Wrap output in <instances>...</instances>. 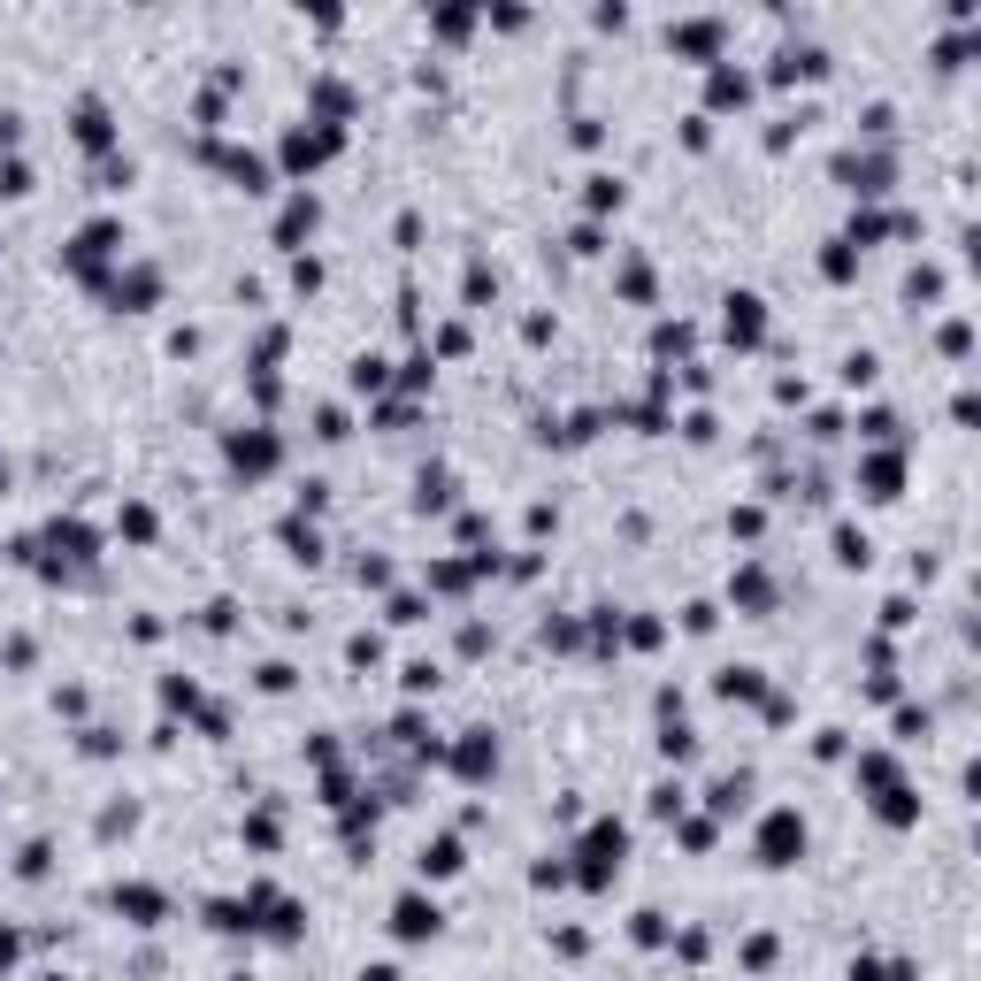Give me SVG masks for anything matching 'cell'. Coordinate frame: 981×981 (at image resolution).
<instances>
[{"instance_id": "1", "label": "cell", "mask_w": 981, "mask_h": 981, "mask_svg": "<svg viewBox=\"0 0 981 981\" xmlns=\"http://www.w3.org/2000/svg\"><path fill=\"white\" fill-rule=\"evenodd\" d=\"M575 859H583L575 882H583V890H606V882L622 874V859H629V828H622V820H591V836H583Z\"/></svg>"}, {"instance_id": "2", "label": "cell", "mask_w": 981, "mask_h": 981, "mask_svg": "<svg viewBox=\"0 0 981 981\" xmlns=\"http://www.w3.org/2000/svg\"><path fill=\"white\" fill-rule=\"evenodd\" d=\"M116 254H123V223H116V215H100V223H85V230L69 238V254H62V261H69L85 284H108V261H116Z\"/></svg>"}, {"instance_id": "3", "label": "cell", "mask_w": 981, "mask_h": 981, "mask_svg": "<svg viewBox=\"0 0 981 981\" xmlns=\"http://www.w3.org/2000/svg\"><path fill=\"white\" fill-rule=\"evenodd\" d=\"M223 453H230V468H238L246 484H261V476H277L284 438H277L269 422H246V430H230V438H223Z\"/></svg>"}, {"instance_id": "4", "label": "cell", "mask_w": 981, "mask_h": 981, "mask_svg": "<svg viewBox=\"0 0 981 981\" xmlns=\"http://www.w3.org/2000/svg\"><path fill=\"white\" fill-rule=\"evenodd\" d=\"M752 851H759V866H798L806 859V813L798 806H775V813L759 820Z\"/></svg>"}, {"instance_id": "5", "label": "cell", "mask_w": 981, "mask_h": 981, "mask_svg": "<svg viewBox=\"0 0 981 981\" xmlns=\"http://www.w3.org/2000/svg\"><path fill=\"white\" fill-rule=\"evenodd\" d=\"M337 147H345V131H330V123H292V131H284V169L308 184V176H315Z\"/></svg>"}, {"instance_id": "6", "label": "cell", "mask_w": 981, "mask_h": 981, "mask_svg": "<svg viewBox=\"0 0 981 981\" xmlns=\"http://www.w3.org/2000/svg\"><path fill=\"white\" fill-rule=\"evenodd\" d=\"M721 308H729V315H721V337H729L736 353H752V345L767 337V300H759V292H729Z\"/></svg>"}, {"instance_id": "7", "label": "cell", "mask_w": 981, "mask_h": 981, "mask_svg": "<svg viewBox=\"0 0 981 981\" xmlns=\"http://www.w3.org/2000/svg\"><path fill=\"white\" fill-rule=\"evenodd\" d=\"M445 928V913H438V897H422V890H407L399 905H391V936L399 944H430Z\"/></svg>"}, {"instance_id": "8", "label": "cell", "mask_w": 981, "mask_h": 981, "mask_svg": "<svg viewBox=\"0 0 981 981\" xmlns=\"http://www.w3.org/2000/svg\"><path fill=\"white\" fill-rule=\"evenodd\" d=\"M445 767H453L461 783H490V775H498V736H490V729H468V736L445 752Z\"/></svg>"}, {"instance_id": "9", "label": "cell", "mask_w": 981, "mask_h": 981, "mask_svg": "<svg viewBox=\"0 0 981 981\" xmlns=\"http://www.w3.org/2000/svg\"><path fill=\"white\" fill-rule=\"evenodd\" d=\"M721 31H729L721 15H690V23L667 31V46H675L682 62H721Z\"/></svg>"}, {"instance_id": "10", "label": "cell", "mask_w": 981, "mask_h": 981, "mask_svg": "<svg viewBox=\"0 0 981 981\" xmlns=\"http://www.w3.org/2000/svg\"><path fill=\"white\" fill-rule=\"evenodd\" d=\"M859 490L890 506V498L905 490V453H897V445H882V453H866V461H859Z\"/></svg>"}, {"instance_id": "11", "label": "cell", "mask_w": 981, "mask_h": 981, "mask_svg": "<svg viewBox=\"0 0 981 981\" xmlns=\"http://www.w3.org/2000/svg\"><path fill=\"white\" fill-rule=\"evenodd\" d=\"M69 131H77V147H85V154H108V147H116V116H108V100H93V93H85V100H77V116H69Z\"/></svg>"}, {"instance_id": "12", "label": "cell", "mask_w": 981, "mask_h": 981, "mask_svg": "<svg viewBox=\"0 0 981 981\" xmlns=\"http://www.w3.org/2000/svg\"><path fill=\"white\" fill-rule=\"evenodd\" d=\"M315 223H323V200L300 184V192L284 200V215H277V246H292V254H300V238H315Z\"/></svg>"}, {"instance_id": "13", "label": "cell", "mask_w": 981, "mask_h": 981, "mask_svg": "<svg viewBox=\"0 0 981 981\" xmlns=\"http://www.w3.org/2000/svg\"><path fill=\"white\" fill-rule=\"evenodd\" d=\"M46 545H54V560H46V575H54L62 560H93V552H100V537H93V529H85L77 514H69V521L54 514V529H46Z\"/></svg>"}, {"instance_id": "14", "label": "cell", "mask_w": 981, "mask_h": 981, "mask_svg": "<svg viewBox=\"0 0 981 981\" xmlns=\"http://www.w3.org/2000/svg\"><path fill=\"white\" fill-rule=\"evenodd\" d=\"M108 300H116V308H131V315H139V308H154V300H162V269H147V261H139V269H123V277L108 284Z\"/></svg>"}, {"instance_id": "15", "label": "cell", "mask_w": 981, "mask_h": 981, "mask_svg": "<svg viewBox=\"0 0 981 981\" xmlns=\"http://www.w3.org/2000/svg\"><path fill=\"white\" fill-rule=\"evenodd\" d=\"M116 913H123L131 928H162L169 897H162V890H147V882H123V890H116Z\"/></svg>"}, {"instance_id": "16", "label": "cell", "mask_w": 981, "mask_h": 981, "mask_svg": "<svg viewBox=\"0 0 981 981\" xmlns=\"http://www.w3.org/2000/svg\"><path fill=\"white\" fill-rule=\"evenodd\" d=\"M414 866H422V882H453V874L468 866V851H461V836H430Z\"/></svg>"}, {"instance_id": "17", "label": "cell", "mask_w": 981, "mask_h": 981, "mask_svg": "<svg viewBox=\"0 0 981 981\" xmlns=\"http://www.w3.org/2000/svg\"><path fill=\"white\" fill-rule=\"evenodd\" d=\"M713 690H721L729 705H759V698H767V675H759V667H721Z\"/></svg>"}, {"instance_id": "18", "label": "cell", "mask_w": 981, "mask_h": 981, "mask_svg": "<svg viewBox=\"0 0 981 981\" xmlns=\"http://www.w3.org/2000/svg\"><path fill=\"white\" fill-rule=\"evenodd\" d=\"M729 599H736L744 614H767V606H775V583H767V568H736V583H729Z\"/></svg>"}, {"instance_id": "19", "label": "cell", "mask_w": 981, "mask_h": 981, "mask_svg": "<svg viewBox=\"0 0 981 981\" xmlns=\"http://www.w3.org/2000/svg\"><path fill=\"white\" fill-rule=\"evenodd\" d=\"M207 154H215V147H207ZM215 162L230 169V176H238V184H246V192H269V162H261V154H238V147H223V154H215Z\"/></svg>"}, {"instance_id": "20", "label": "cell", "mask_w": 981, "mask_h": 981, "mask_svg": "<svg viewBox=\"0 0 981 981\" xmlns=\"http://www.w3.org/2000/svg\"><path fill=\"white\" fill-rule=\"evenodd\" d=\"M705 93H713V108H744V100H752V77L729 69V62H713V85H705Z\"/></svg>"}, {"instance_id": "21", "label": "cell", "mask_w": 981, "mask_h": 981, "mask_svg": "<svg viewBox=\"0 0 981 981\" xmlns=\"http://www.w3.org/2000/svg\"><path fill=\"white\" fill-rule=\"evenodd\" d=\"M154 529H162V521H154V506H147V498H123V514H116V537H131V545H154Z\"/></svg>"}, {"instance_id": "22", "label": "cell", "mask_w": 981, "mask_h": 981, "mask_svg": "<svg viewBox=\"0 0 981 981\" xmlns=\"http://www.w3.org/2000/svg\"><path fill=\"white\" fill-rule=\"evenodd\" d=\"M851 775H859V790H874V798H882V790H897V759H890V752H859V767H851Z\"/></svg>"}, {"instance_id": "23", "label": "cell", "mask_w": 981, "mask_h": 981, "mask_svg": "<svg viewBox=\"0 0 981 981\" xmlns=\"http://www.w3.org/2000/svg\"><path fill=\"white\" fill-rule=\"evenodd\" d=\"M874 813H882V828H913V820H920V798L897 783V790H882V798H874Z\"/></svg>"}, {"instance_id": "24", "label": "cell", "mask_w": 981, "mask_h": 981, "mask_svg": "<svg viewBox=\"0 0 981 981\" xmlns=\"http://www.w3.org/2000/svg\"><path fill=\"white\" fill-rule=\"evenodd\" d=\"M659 759L690 767V759H698V729H690V721H667V729H659Z\"/></svg>"}, {"instance_id": "25", "label": "cell", "mask_w": 981, "mask_h": 981, "mask_svg": "<svg viewBox=\"0 0 981 981\" xmlns=\"http://www.w3.org/2000/svg\"><path fill=\"white\" fill-rule=\"evenodd\" d=\"M207 928H223V936H254V913H246V897H215V905H207Z\"/></svg>"}, {"instance_id": "26", "label": "cell", "mask_w": 981, "mask_h": 981, "mask_svg": "<svg viewBox=\"0 0 981 981\" xmlns=\"http://www.w3.org/2000/svg\"><path fill=\"white\" fill-rule=\"evenodd\" d=\"M583 184H591V192H583V207H591V215H622V200H629V192H622V176H583Z\"/></svg>"}, {"instance_id": "27", "label": "cell", "mask_w": 981, "mask_h": 981, "mask_svg": "<svg viewBox=\"0 0 981 981\" xmlns=\"http://www.w3.org/2000/svg\"><path fill=\"white\" fill-rule=\"evenodd\" d=\"M820 277H828V284H851V277H859V254H851L843 238H828V254H820Z\"/></svg>"}, {"instance_id": "28", "label": "cell", "mask_w": 981, "mask_h": 981, "mask_svg": "<svg viewBox=\"0 0 981 981\" xmlns=\"http://www.w3.org/2000/svg\"><path fill=\"white\" fill-rule=\"evenodd\" d=\"M836 560H843V568H866V560H874L866 529H851V521H843V529H836Z\"/></svg>"}, {"instance_id": "29", "label": "cell", "mask_w": 981, "mask_h": 981, "mask_svg": "<svg viewBox=\"0 0 981 981\" xmlns=\"http://www.w3.org/2000/svg\"><path fill=\"white\" fill-rule=\"evenodd\" d=\"M430 31H438V39H468V31H476V8H438Z\"/></svg>"}, {"instance_id": "30", "label": "cell", "mask_w": 981, "mask_h": 981, "mask_svg": "<svg viewBox=\"0 0 981 981\" xmlns=\"http://www.w3.org/2000/svg\"><path fill=\"white\" fill-rule=\"evenodd\" d=\"M928 729H936V713H928V705H897V744H920Z\"/></svg>"}, {"instance_id": "31", "label": "cell", "mask_w": 981, "mask_h": 981, "mask_svg": "<svg viewBox=\"0 0 981 981\" xmlns=\"http://www.w3.org/2000/svg\"><path fill=\"white\" fill-rule=\"evenodd\" d=\"M744 798H752V775H721L713 783V813H736Z\"/></svg>"}, {"instance_id": "32", "label": "cell", "mask_w": 981, "mask_h": 981, "mask_svg": "<svg viewBox=\"0 0 981 981\" xmlns=\"http://www.w3.org/2000/svg\"><path fill=\"white\" fill-rule=\"evenodd\" d=\"M284 545H292L300 560H323V537H315V521H284Z\"/></svg>"}, {"instance_id": "33", "label": "cell", "mask_w": 981, "mask_h": 981, "mask_svg": "<svg viewBox=\"0 0 981 981\" xmlns=\"http://www.w3.org/2000/svg\"><path fill=\"white\" fill-rule=\"evenodd\" d=\"M682 806H690V790H682V783H659V790H653V813L659 820H682Z\"/></svg>"}, {"instance_id": "34", "label": "cell", "mask_w": 981, "mask_h": 981, "mask_svg": "<svg viewBox=\"0 0 981 981\" xmlns=\"http://www.w3.org/2000/svg\"><path fill=\"white\" fill-rule=\"evenodd\" d=\"M859 430H866L874 445H890V438H897V414H890V407H866V414H859Z\"/></svg>"}, {"instance_id": "35", "label": "cell", "mask_w": 981, "mask_h": 981, "mask_svg": "<svg viewBox=\"0 0 981 981\" xmlns=\"http://www.w3.org/2000/svg\"><path fill=\"white\" fill-rule=\"evenodd\" d=\"M0 192H8V200H23V192H31V162H15V154H8V162H0Z\"/></svg>"}, {"instance_id": "36", "label": "cell", "mask_w": 981, "mask_h": 981, "mask_svg": "<svg viewBox=\"0 0 981 981\" xmlns=\"http://www.w3.org/2000/svg\"><path fill=\"white\" fill-rule=\"evenodd\" d=\"M629 936H637L645 951H659V944H667V913H637V928H629Z\"/></svg>"}, {"instance_id": "37", "label": "cell", "mask_w": 981, "mask_h": 981, "mask_svg": "<svg viewBox=\"0 0 981 981\" xmlns=\"http://www.w3.org/2000/svg\"><path fill=\"white\" fill-rule=\"evenodd\" d=\"M292 284H300V292H323V261H315V254H292Z\"/></svg>"}, {"instance_id": "38", "label": "cell", "mask_w": 981, "mask_h": 981, "mask_svg": "<svg viewBox=\"0 0 981 981\" xmlns=\"http://www.w3.org/2000/svg\"><path fill=\"white\" fill-rule=\"evenodd\" d=\"M353 391H384V360H376V353L353 360Z\"/></svg>"}, {"instance_id": "39", "label": "cell", "mask_w": 981, "mask_h": 981, "mask_svg": "<svg viewBox=\"0 0 981 981\" xmlns=\"http://www.w3.org/2000/svg\"><path fill=\"white\" fill-rule=\"evenodd\" d=\"M384 622H399V629H414V622H422V599H414V591H399V599L384 606Z\"/></svg>"}, {"instance_id": "40", "label": "cell", "mask_w": 981, "mask_h": 981, "mask_svg": "<svg viewBox=\"0 0 981 981\" xmlns=\"http://www.w3.org/2000/svg\"><path fill=\"white\" fill-rule=\"evenodd\" d=\"M399 682L422 698V690H438V667H430V659H407V667H399Z\"/></svg>"}, {"instance_id": "41", "label": "cell", "mask_w": 981, "mask_h": 981, "mask_svg": "<svg viewBox=\"0 0 981 981\" xmlns=\"http://www.w3.org/2000/svg\"><path fill=\"white\" fill-rule=\"evenodd\" d=\"M936 345H944L951 360H967V353H974V330H967V323H944V337H936Z\"/></svg>"}, {"instance_id": "42", "label": "cell", "mask_w": 981, "mask_h": 981, "mask_svg": "<svg viewBox=\"0 0 981 981\" xmlns=\"http://www.w3.org/2000/svg\"><path fill=\"white\" fill-rule=\"evenodd\" d=\"M246 843H254V851H277V813H254V820H246Z\"/></svg>"}, {"instance_id": "43", "label": "cell", "mask_w": 981, "mask_h": 981, "mask_svg": "<svg viewBox=\"0 0 981 981\" xmlns=\"http://www.w3.org/2000/svg\"><path fill=\"white\" fill-rule=\"evenodd\" d=\"M682 147L705 154V147H713V116H690V123H682Z\"/></svg>"}, {"instance_id": "44", "label": "cell", "mask_w": 981, "mask_h": 981, "mask_svg": "<svg viewBox=\"0 0 981 981\" xmlns=\"http://www.w3.org/2000/svg\"><path fill=\"white\" fill-rule=\"evenodd\" d=\"M622 292H629V300H653V269L629 261V269H622Z\"/></svg>"}, {"instance_id": "45", "label": "cell", "mask_w": 981, "mask_h": 981, "mask_svg": "<svg viewBox=\"0 0 981 981\" xmlns=\"http://www.w3.org/2000/svg\"><path fill=\"white\" fill-rule=\"evenodd\" d=\"M430 368H438V353H414V360L399 368V384H407V391H422V384H430Z\"/></svg>"}, {"instance_id": "46", "label": "cell", "mask_w": 981, "mask_h": 981, "mask_svg": "<svg viewBox=\"0 0 981 981\" xmlns=\"http://www.w3.org/2000/svg\"><path fill=\"white\" fill-rule=\"evenodd\" d=\"M874 368H882V360H874V353H851V360H843V384H851V391H859V384H874Z\"/></svg>"}, {"instance_id": "47", "label": "cell", "mask_w": 981, "mask_h": 981, "mask_svg": "<svg viewBox=\"0 0 981 981\" xmlns=\"http://www.w3.org/2000/svg\"><path fill=\"white\" fill-rule=\"evenodd\" d=\"M46 859H54L46 843H23V859H15V874H23V882H39V874H46Z\"/></svg>"}, {"instance_id": "48", "label": "cell", "mask_w": 981, "mask_h": 981, "mask_svg": "<svg viewBox=\"0 0 981 981\" xmlns=\"http://www.w3.org/2000/svg\"><path fill=\"white\" fill-rule=\"evenodd\" d=\"M744 967L767 974V967H775V936H752V944H744Z\"/></svg>"}, {"instance_id": "49", "label": "cell", "mask_w": 981, "mask_h": 981, "mask_svg": "<svg viewBox=\"0 0 981 981\" xmlns=\"http://www.w3.org/2000/svg\"><path fill=\"white\" fill-rule=\"evenodd\" d=\"M131 176H139V169H131V154H123V162H100V192H123Z\"/></svg>"}, {"instance_id": "50", "label": "cell", "mask_w": 981, "mask_h": 981, "mask_svg": "<svg viewBox=\"0 0 981 981\" xmlns=\"http://www.w3.org/2000/svg\"><path fill=\"white\" fill-rule=\"evenodd\" d=\"M445 498H453V476H445V468H430V476H422V506H445Z\"/></svg>"}, {"instance_id": "51", "label": "cell", "mask_w": 981, "mask_h": 981, "mask_svg": "<svg viewBox=\"0 0 981 981\" xmlns=\"http://www.w3.org/2000/svg\"><path fill=\"white\" fill-rule=\"evenodd\" d=\"M345 659H353V667H376V659H384V645H376V637H368V629H360V637H353V645H345Z\"/></svg>"}, {"instance_id": "52", "label": "cell", "mask_w": 981, "mask_h": 981, "mask_svg": "<svg viewBox=\"0 0 981 981\" xmlns=\"http://www.w3.org/2000/svg\"><path fill=\"white\" fill-rule=\"evenodd\" d=\"M729 529H736V537H759V529H767V514H759V506H736V514H729Z\"/></svg>"}, {"instance_id": "53", "label": "cell", "mask_w": 981, "mask_h": 981, "mask_svg": "<svg viewBox=\"0 0 981 981\" xmlns=\"http://www.w3.org/2000/svg\"><path fill=\"white\" fill-rule=\"evenodd\" d=\"M315 438H323V445H337V438H345V414H337V407H323V414H315Z\"/></svg>"}, {"instance_id": "54", "label": "cell", "mask_w": 981, "mask_h": 981, "mask_svg": "<svg viewBox=\"0 0 981 981\" xmlns=\"http://www.w3.org/2000/svg\"><path fill=\"white\" fill-rule=\"evenodd\" d=\"M882 629H913V599H890L882 606Z\"/></svg>"}, {"instance_id": "55", "label": "cell", "mask_w": 981, "mask_h": 981, "mask_svg": "<svg viewBox=\"0 0 981 981\" xmlns=\"http://www.w3.org/2000/svg\"><path fill=\"white\" fill-rule=\"evenodd\" d=\"M713 622H721V614H713V606H682V629H690V637H705V629H713Z\"/></svg>"}, {"instance_id": "56", "label": "cell", "mask_w": 981, "mask_h": 981, "mask_svg": "<svg viewBox=\"0 0 981 981\" xmlns=\"http://www.w3.org/2000/svg\"><path fill=\"white\" fill-rule=\"evenodd\" d=\"M682 843L690 851H713V820H682Z\"/></svg>"}, {"instance_id": "57", "label": "cell", "mask_w": 981, "mask_h": 981, "mask_svg": "<svg viewBox=\"0 0 981 981\" xmlns=\"http://www.w3.org/2000/svg\"><path fill=\"white\" fill-rule=\"evenodd\" d=\"M162 698H169V705H184V713L200 705V690H192V682H176V675H169V682H162Z\"/></svg>"}, {"instance_id": "58", "label": "cell", "mask_w": 981, "mask_h": 981, "mask_svg": "<svg viewBox=\"0 0 981 981\" xmlns=\"http://www.w3.org/2000/svg\"><path fill=\"white\" fill-rule=\"evenodd\" d=\"M653 345H659V353H682V345H690V330H682V323H659Z\"/></svg>"}, {"instance_id": "59", "label": "cell", "mask_w": 981, "mask_h": 981, "mask_svg": "<svg viewBox=\"0 0 981 981\" xmlns=\"http://www.w3.org/2000/svg\"><path fill=\"white\" fill-rule=\"evenodd\" d=\"M851 981H890V967H874V959H851Z\"/></svg>"}, {"instance_id": "60", "label": "cell", "mask_w": 981, "mask_h": 981, "mask_svg": "<svg viewBox=\"0 0 981 981\" xmlns=\"http://www.w3.org/2000/svg\"><path fill=\"white\" fill-rule=\"evenodd\" d=\"M15 951H23V944H15V936H8V928H0V974H8V967H15Z\"/></svg>"}, {"instance_id": "61", "label": "cell", "mask_w": 981, "mask_h": 981, "mask_svg": "<svg viewBox=\"0 0 981 981\" xmlns=\"http://www.w3.org/2000/svg\"><path fill=\"white\" fill-rule=\"evenodd\" d=\"M360 981H399V967H360Z\"/></svg>"}, {"instance_id": "62", "label": "cell", "mask_w": 981, "mask_h": 981, "mask_svg": "<svg viewBox=\"0 0 981 981\" xmlns=\"http://www.w3.org/2000/svg\"><path fill=\"white\" fill-rule=\"evenodd\" d=\"M0 490H8V461H0Z\"/></svg>"}, {"instance_id": "63", "label": "cell", "mask_w": 981, "mask_h": 981, "mask_svg": "<svg viewBox=\"0 0 981 981\" xmlns=\"http://www.w3.org/2000/svg\"><path fill=\"white\" fill-rule=\"evenodd\" d=\"M54 981H62V974H54Z\"/></svg>"}]
</instances>
